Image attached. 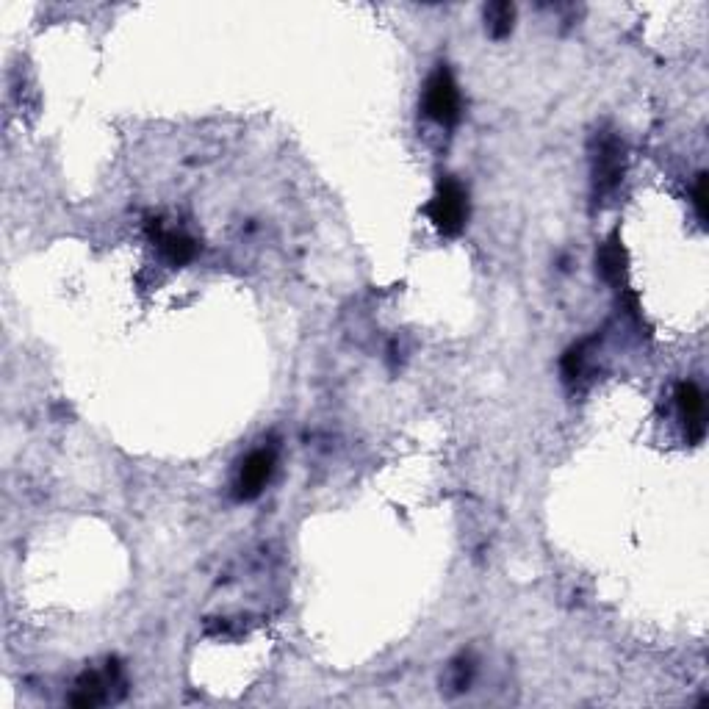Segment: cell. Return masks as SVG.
Listing matches in <instances>:
<instances>
[{"label":"cell","mask_w":709,"mask_h":709,"mask_svg":"<svg viewBox=\"0 0 709 709\" xmlns=\"http://www.w3.org/2000/svg\"><path fill=\"white\" fill-rule=\"evenodd\" d=\"M424 214L441 236H460L469 222V192L457 178H444L435 189V197L424 205Z\"/></svg>","instance_id":"obj_1"},{"label":"cell","mask_w":709,"mask_h":709,"mask_svg":"<svg viewBox=\"0 0 709 709\" xmlns=\"http://www.w3.org/2000/svg\"><path fill=\"white\" fill-rule=\"evenodd\" d=\"M421 106H424V114L430 120L444 125V128H452V125L460 122V114H463L460 89H457L455 78H452V73L446 70L444 64L427 78L424 95H421Z\"/></svg>","instance_id":"obj_2"},{"label":"cell","mask_w":709,"mask_h":709,"mask_svg":"<svg viewBox=\"0 0 709 709\" xmlns=\"http://www.w3.org/2000/svg\"><path fill=\"white\" fill-rule=\"evenodd\" d=\"M275 471V449H255L250 455L244 457L241 463L239 477H236V499L239 502H253L261 496V491L266 488V482Z\"/></svg>","instance_id":"obj_3"},{"label":"cell","mask_w":709,"mask_h":709,"mask_svg":"<svg viewBox=\"0 0 709 709\" xmlns=\"http://www.w3.org/2000/svg\"><path fill=\"white\" fill-rule=\"evenodd\" d=\"M147 230H150V239L156 241L158 253L164 255L167 264L183 266L189 264V261H194V255H197V241H194L192 236H186V233H181V230H164L161 225H158L156 219L147 225Z\"/></svg>","instance_id":"obj_4"},{"label":"cell","mask_w":709,"mask_h":709,"mask_svg":"<svg viewBox=\"0 0 709 709\" xmlns=\"http://www.w3.org/2000/svg\"><path fill=\"white\" fill-rule=\"evenodd\" d=\"M624 178V147L618 139H604L596 156V189L613 192Z\"/></svg>","instance_id":"obj_5"},{"label":"cell","mask_w":709,"mask_h":709,"mask_svg":"<svg viewBox=\"0 0 709 709\" xmlns=\"http://www.w3.org/2000/svg\"><path fill=\"white\" fill-rule=\"evenodd\" d=\"M676 405H679V413L690 430V438L701 441L704 438V394H701V388L696 383L676 385Z\"/></svg>","instance_id":"obj_6"},{"label":"cell","mask_w":709,"mask_h":709,"mask_svg":"<svg viewBox=\"0 0 709 709\" xmlns=\"http://www.w3.org/2000/svg\"><path fill=\"white\" fill-rule=\"evenodd\" d=\"M513 23H516V6H513V3L499 0V3L485 6V25H488V34H491L493 39L510 37Z\"/></svg>","instance_id":"obj_7"},{"label":"cell","mask_w":709,"mask_h":709,"mask_svg":"<svg viewBox=\"0 0 709 709\" xmlns=\"http://www.w3.org/2000/svg\"><path fill=\"white\" fill-rule=\"evenodd\" d=\"M599 269L601 275H604V280H610V283H621V275H624L626 269V255H624V247L618 244L615 236L601 247Z\"/></svg>","instance_id":"obj_8"},{"label":"cell","mask_w":709,"mask_h":709,"mask_svg":"<svg viewBox=\"0 0 709 709\" xmlns=\"http://www.w3.org/2000/svg\"><path fill=\"white\" fill-rule=\"evenodd\" d=\"M693 203H696L698 219L704 222L707 219V175L701 172L696 181V194H693Z\"/></svg>","instance_id":"obj_9"}]
</instances>
